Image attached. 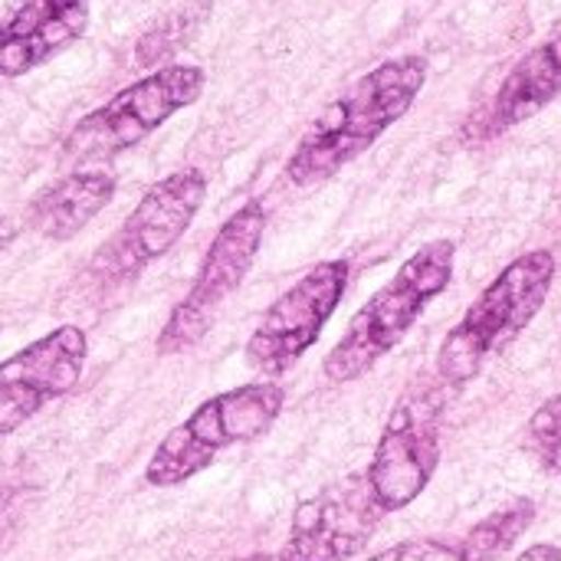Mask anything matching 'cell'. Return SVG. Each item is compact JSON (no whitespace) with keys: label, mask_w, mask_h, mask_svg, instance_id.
<instances>
[{"label":"cell","mask_w":561,"mask_h":561,"mask_svg":"<svg viewBox=\"0 0 561 561\" xmlns=\"http://www.w3.org/2000/svg\"><path fill=\"white\" fill-rule=\"evenodd\" d=\"M427 82L424 56H398L368 69L339 99H332L306 128L286 161V178L296 187H316L362 158L394 122L417 102Z\"/></svg>","instance_id":"1"},{"label":"cell","mask_w":561,"mask_h":561,"mask_svg":"<svg viewBox=\"0 0 561 561\" xmlns=\"http://www.w3.org/2000/svg\"><path fill=\"white\" fill-rule=\"evenodd\" d=\"M454 263L457 240L437 237L421 243L398 266V273L355 312L339 345L325 355V378L332 385H348L388 358L408 339L421 312L450 286Z\"/></svg>","instance_id":"2"},{"label":"cell","mask_w":561,"mask_h":561,"mask_svg":"<svg viewBox=\"0 0 561 561\" xmlns=\"http://www.w3.org/2000/svg\"><path fill=\"white\" fill-rule=\"evenodd\" d=\"M556 279V256L529 250L506 263L496 279L470 302L460 322L444 335L437 352V378L447 388L470 385L486 362L506 348L546 306Z\"/></svg>","instance_id":"3"},{"label":"cell","mask_w":561,"mask_h":561,"mask_svg":"<svg viewBox=\"0 0 561 561\" xmlns=\"http://www.w3.org/2000/svg\"><path fill=\"white\" fill-rule=\"evenodd\" d=\"M286 388L276 381H250L207 398L158 444L145 467V480L158 490L181 486L204 473L217 454L263 437L283 414Z\"/></svg>","instance_id":"4"},{"label":"cell","mask_w":561,"mask_h":561,"mask_svg":"<svg viewBox=\"0 0 561 561\" xmlns=\"http://www.w3.org/2000/svg\"><path fill=\"white\" fill-rule=\"evenodd\" d=\"M204 82L207 72L191 62L161 66L135 79L131 85L115 92L105 105L92 108L69 128L62 141V154L69 161L85 164L135 148L151 131H158L171 115L194 105L204 92Z\"/></svg>","instance_id":"5"},{"label":"cell","mask_w":561,"mask_h":561,"mask_svg":"<svg viewBox=\"0 0 561 561\" xmlns=\"http://www.w3.org/2000/svg\"><path fill=\"white\" fill-rule=\"evenodd\" d=\"M447 385L437 375L414 378L398 404L391 408L378 437L368 486L381 513L411 506L437 473L440 463V427L447 411Z\"/></svg>","instance_id":"6"},{"label":"cell","mask_w":561,"mask_h":561,"mask_svg":"<svg viewBox=\"0 0 561 561\" xmlns=\"http://www.w3.org/2000/svg\"><path fill=\"white\" fill-rule=\"evenodd\" d=\"M207 197V178L201 168H181L151 184L118 230L92 253L89 276L99 286H122L161 260L194 224Z\"/></svg>","instance_id":"7"},{"label":"cell","mask_w":561,"mask_h":561,"mask_svg":"<svg viewBox=\"0 0 561 561\" xmlns=\"http://www.w3.org/2000/svg\"><path fill=\"white\" fill-rule=\"evenodd\" d=\"M266 220L270 217L260 201H247L240 210H233L224 220V227L217 230V237L210 240V247L204 253V263H201L187 296L171 309L164 329L158 332V342H154L158 355H178V352H187L197 342H204V335L210 332L224 302L250 276L256 253L263 247Z\"/></svg>","instance_id":"8"},{"label":"cell","mask_w":561,"mask_h":561,"mask_svg":"<svg viewBox=\"0 0 561 561\" xmlns=\"http://www.w3.org/2000/svg\"><path fill=\"white\" fill-rule=\"evenodd\" d=\"M348 260H322L260 316L247 339L243 358L253 371L263 375V381L289 375L319 342L348 289Z\"/></svg>","instance_id":"9"},{"label":"cell","mask_w":561,"mask_h":561,"mask_svg":"<svg viewBox=\"0 0 561 561\" xmlns=\"http://www.w3.org/2000/svg\"><path fill=\"white\" fill-rule=\"evenodd\" d=\"M89 339L79 325H59L0 362V437L20 431L46 404L82 381Z\"/></svg>","instance_id":"10"},{"label":"cell","mask_w":561,"mask_h":561,"mask_svg":"<svg viewBox=\"0 0 561 561\" xmlns=\"http://www.w3.org/2000/svg\"><path fill=\"white\" fill-rule=\"evenodd\" d=\"M381 516L385 513L371 496L368 477L352 473L296 510L279 561L355 559L375 536Z\"/></svg>","instance_id":"11"},{"label":"cell","mask_w":561,"mask_h":561,"mask_svg":"<svg viewBox=\"0 0 561 561\" xmlns=\"http://www.w3.org/2000/svg\"><path fill=\"white\" fill-rule=\"evenodd\" d=\"M561 92V13L546 33L542 43H536L500 82L496 95L486 108L473 112L463 125V138L480 145L493 141L503 131L529 122L539 115L549 102H556Z\"/></svg>","instance_id":"12"},{"label":"cell","mask_w":561,"mask_h":561,"mask_svg":"<svg viewBox=\"0 0 561 561\" xmlns=\"http://www.w3.org/2000/svg\"><path fill=\"white\" fill-rule=\"evenodd\" d=\"M89 26V0H16L0 16V76L20 79L72 43Z\"/></svg>","instance_id":"13"},{"label":"cell","mask_w":561,"mask_h":561,"mask_svg":"<svg viewBox=\"0 0 561 561\" xmlns=\"http://www.w3.org/2000/svg\"><path fill=\"white\" fill-rule=\"evenodd\" d=\"M115 197V178L108 171H72L56 184H46L26 207V224L43 240H72L85 230Z\"/></svg>","instance_id":"14"},{"label":"cell","mask_w":561,"mask_h":561,"mask_svg":"<svg viewBox=\"0 0 561 561\" xmlns=\"http://www.w3.org/2000/svg\"><path fill=\"white\" fill-rule=\"evenodd\" d=\"M536 503L533 500H513L510 506L496 510L483 523H477L467 539L460 542L463 561H500L533 526Z\"/></svg>","instance_id":"15"},{"label":"cell","mask_w":561,"mask_h":561,"mask_svg":"<svg viewBox=\"0 0 561 561\" xmlns=\"http://www.w3.org/2000/svg\"><path fill=\"white\" fill-rule=\"evenodd\" d=\"M210 10H214V0H187L174 10H168L161 20H154L141 33V39L135 46V62L158 66V62L171 59L181 46H187L194 39V33L204 26Z\"/></svg>","instance_id":"16"},{"label":"cell","mask_w":561,"mask_h":561,"mask_svg":"<svg viewBox=\"0 0 561 561\" xmlns=\"http://www.w3.org/2000/svg\"><path fill=\"white\" fill-rule=\"evenodd\" d=\"M526 450L539 460L542 470L561 477V394L539 404L526 424Z\"/></svg>","instance_id":"17"},{"label":"cell","mask_w":561,"mask_h":561,"mask_svg":"<svg viewBox=\"0 0 561 561\" xmlns=\"http://www.w3.org/2000/svg\"><path fill=\"white\" fill-rule=\"evenodd\" d=\"M368 561H463L460 546L450 542H437V539H411V542H398Z\"/></svg>","instance_id":"18"},{"label":"cell","mask_w":561,"mask_h":561,"mask_svg":"<svg viewBox=\"0 0 561 561\" xmlns=\"http://www.w3.org/2000/svg\"><path fill=\"white\" fill-rule=\"evenodd\" d=\"M516 561H561V549L552 542H539V546L526 549Z\"/></svg>","instance_id":"19"},{"label":"cell","mask_w":561,"mask_h":561,"mask_svg":"<svg viewBox=\"0 0 561 561\" xmlns=\"http://www.w3.org/2000/svg\"><path fill=\"white\" fill-rule=\"evenodd\" d=\"M16 233H20V227H16V220H10V217H0V253L16 240Z\"/></svg>","instance_id":"20"}]
</instances>
